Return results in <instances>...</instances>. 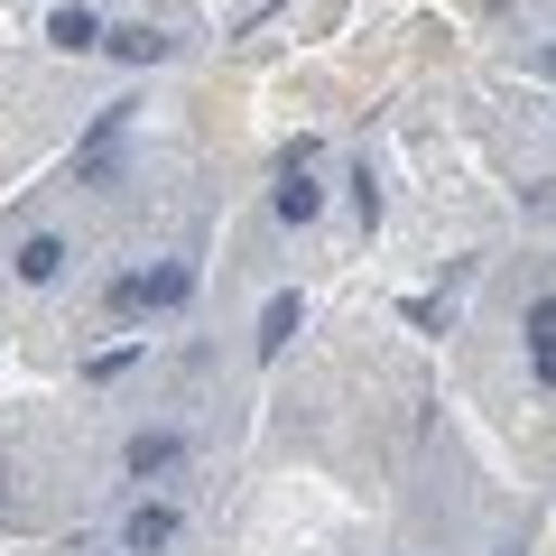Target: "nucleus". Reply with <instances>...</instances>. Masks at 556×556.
I'll list each match as a JSON object with an SVG mask.
<instances>
[{
  "label": "nucleus",
  "mask_w": 556,
  "mask_h": 556,
  "mask_svg": "<svg viewBox=\"0 0 556 556\" xmlns=\"http://www.w3.org/2000/svg\"><path fill=\"white\" fill-rule=\"evenodd\" d=\"M538 75H547V84H556V38H547V47H538Z\"/></svg>",
  "instance_id": "10"
},
{
  "label": "nucleus",
  "mask_w": 556,
  "mask_h": 556,
  "mask_svg": "<svg viewBox=\"0 0 556 556\" xmlns=\"http://www.w3.org/2000/svg\"><path fill=\"white\" fill-rule=\"evenodd\" d=\"M102 47H112L121 65H159V56H167V38H159V28H112Z\"/></svg>",
  "instance_id": "9"
},
{
  "label": "nucleus",
  "mask_w": 556,
  "mask_h": 556,
  "mask_svg": "<svg viewBox=\"0 0 556 556\" xmlns=\"http://www.w3.org/2000/svg\"><path fill=\"white\" fill-rule=\"evenodd\" d=\"M195 298V269L186 260H167V269H130V278H112V306L121 316H139V306H186Z\"/></svg>",
  "instance_id": "1"
},
{
  "label": "nucleus",
  "mask_w": 556,
  "mask_h": 556,
  "mask_svg": "<svg viewBox=\"0 0 556 556\" xmlns=\"http://www.w3.org/2000/svg\"><path fill=\"white\" fill-rule=\"evenodd\" d=\"M102 38H112V28H102L93 10H84V0H65L56 20H47V47H56V56H93Z\"/></svg>",
  "instance_id": "4"
},
{
  "label": "nucleus",
  "mask_w": 556,
  "mask_h": 556,
  "mask_svg": "<svg viewBox=\"0 0 556 556\" xmlns=\"http://www.w3.org/2000/svg\"><path fill=\"white\" fill-rule=\"evenodd\" d=\"M529 362H538V380L556 390V288H547V298H529Z\"/></svg>",
  "instance_id": "7"
},
{
  "label": "nucleus",
  "mask_w": 556,
  "mask_h": 556,
  "mask_svg": "<svg viewBox=\"0 0 556 556\" xmlns=\"http://www.w3.org/2000/svg\"><path fill=\"white\" fill-rule=\"evenodd\" d=\"M177 464H186V437H177V427H139V437H130V473H139V482L177 473Z\"/></svg>",
  "instance_id": "5"
},
{
  "label": "nucleus",
  "mask_w": 556,
  "mask_h": 556,
  "mask_svg": "<svg viewBox=\"0 0 556 556\" xmlns=\"http://www.w3.org/2000/svg\"><path fill=\"white\" fill-rule=\"evenodd\" d=\"M269 214H278V223H316V214H325V186H316V149H288V159H278Z\"/></svg>",
  "instance_id": "2"
},
{
  "label": "nucleus",
  "mask_w": 556,
  "mask_h": 556,
  "mask_svg": "<svg viewBox=\"0 0 556 556\" xmlns=\"http://www.w3.org/2000/svg\"><path fill=\"white\" fill-rule=\"evenodd\" d=\"M121 547H130V556H159V547H177V510H167V501H139V510L121 519Z\"/></svg>",
  "instance_id": "3"
},
{
  "label": "nucleus",
  "mask_w": 556,
  "mask_h": 556,
  "mask_svg": "<svg viewBox=\"0 0 556 556\" xmlns=\"http://www.w3.org/2000/svg\"><path fill=\"white\" fill-rule=\"evenodd\" d=\"M298 325H306V306L298 298H269V306H260V353H288V343H298Z\"/></svg>",
  "instance_id": "8"
},
{
  "label": "nucleus",
  "mask_w": 556,
  "mask_h": 556,
  "mask_svg": "<svg viewBox=\"0 0 556 556\" xmlns=\"http://www.w3.org/2000/svg\"><path fill=\"white\" fill-rule=\"evenodd\" d=\"M65 260H75V251H65V232H28V241H20V260H10V269H20L28 288H56V278H65Z\"/></svg>",
  "instance_id": "6"
}]
</instances>
